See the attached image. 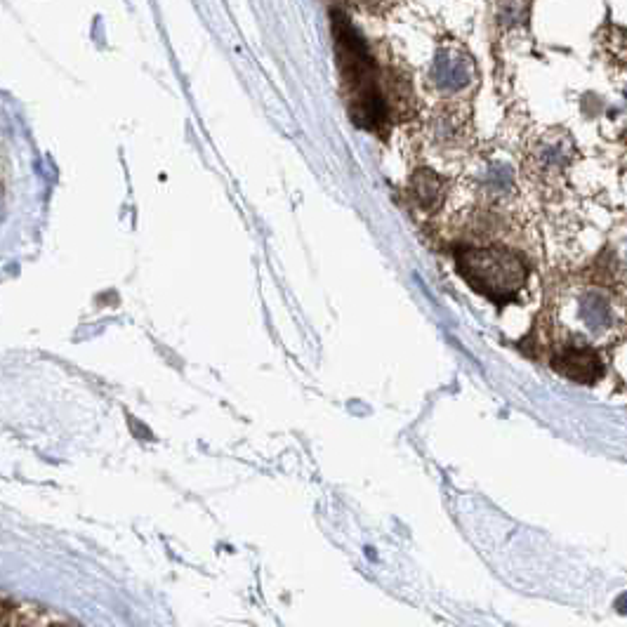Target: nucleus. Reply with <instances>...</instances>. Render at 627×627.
Here are the masks:
<instances>
[{
    "label": "nucleus",
    "mask_w": 627,
    "mask_h": 627,
    "mask_svg": "<svg viewBox=\"0 0 627 627\" xmlns=\"http://www.w3.org/2000/svg\"><path fill=\"white\" fill-rule=\"evenodd\" d=\"M333 33L342 90H345L352 121L361 128L380 130L387 123L389 104L385 90H382L375 59L345 12L333 10Z\"/></svg>",
    "instance_id": "nucleus-1"
},
{
    "label": "nucleus",
    "mask_w": 627,
    "mask_h": 627,
    "mask_svg": "<svg viewBox=\"0 0 627 627\" xmlns=\"http://www.w3.org/2000/svg\"><path fill=\"white\" fill-rule=\"evenodd\" d=\"M458 272L477 293L491 297L495 302L512 300L526 286V262L512 250L488 246L460 250Z\"/></svg>",
    "instance_id": "nucleus-2"
},
{
    "label": "nucleus",
    "mask_w": 627,
    "mask_h": 627,
    "mask_svg": "<svg viewBox=\"0 0 627 627\" xmlns=\"http://www.w3.org/2000/svg\"><path fill=\"white\" fill-rule=\"evenodd\" d=\"M554 371L564 375L573 382H580V385H592L594 380L602 375V359H599L597 352L587 347H566L559 349L552 359Z\"/></svg>",
    "instance_id": "nucleus-3"
},
{
    "label": "nucleus",
    "mask_w": 627,
    "mask_h": 627,
    "mask_svg": "<svg viewBox=\"0 0 627 627\" xmlns=\"http://www.w3.org/2000/svg\"><path fill=\"white\" fill-rule=\"evenodd\" d=\"M578 319L590 333H604L616 323V307L602 290H590L578 300Z\"/></svg>",
    "instance_id": "nucleus-4"
},
{
    "label": "nucleus",
    "mask_w": 627,
    "mask_h": 627,
    "mask_svg": "<svg viewBox=\"0 0 627 627\" xmlns=\"http://www.w3.org/2000/svg\"><path fill=\"white\" fill-rule=\"evenodd\" d=\"M573 154V144L571 137H552V140H545L536 151V163L543 173H557V170L564 168L569 163V158Z\"/></svg>",
    "instance_id": "nucleus-5"
},
{
    "label": "nucleus",
    "mask_w": 627,
    "mask_h": 627,
    "mask_svg": "<svg viewBox=\"0 0 627 627\" xmlns=\"http://www.w3.org/2000/svg\"><path fill=\"white\" fill-rule=\"evenodd\" d=\"M413 189H415V198L422 208L434 210L441 203V196H444V184L432 170H418L413 180Z\"/></svg>",
    "instance_id": "nucleus-6"
},
{
    "label": "nucleus",
    "mask_w": 627,
    "mask_h": 627,
    "mask_svg": "<svg viewBox=\"0 0 627 627\" xmlns=\"http://www.w3.org/2000/svg\"><path fill=\"white\" fill-rule=\"evenodd\" d=\"M526 12L528 0H503V3H500V17L505 19V24L524 22Z\"/></svg>",
    "instance_id": "nucleus-7"
},
{
    "label": "nucleus",
    "mask_w": 627,
    "mask_h": 627,
    "mask_svg": "<svg viewBox=\"0 0 627 627\" xmlns=\"http://www.w3.org/2000/svg\"><path fill=\"white\" fill-rule=\"evenodd\" d=\"M618 609L627 613V597H623V599H620V602H618Z\"/></svg>",
    "instance_id": "nucleus-8"
},
{
    "label": "nucleus",
    "mask_w": 627,
    "mask_h": 627,
    "mask_svg": "<svg viewBox=\"0 0 627 627\" xmlns=\"http://www.w3.org/2000/svg\"><path fill=\"white\" fill-rule=\"evenodd\" d=\"M361 5H375V3H380V0H359Z\"/></svg>",
    "instance_id": "nucleus-9"
}]
</instances>
